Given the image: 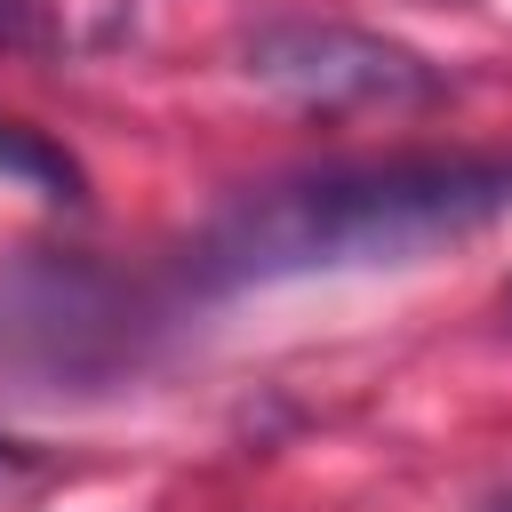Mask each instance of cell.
Here are the masks:
<instances>
[{"mask_svg": "<svg viewBox=\"0 0 512 512\" xmlns=\"http://www.w3.org/2000/svg\"><path fill=\"white\" fill-rule=\"evenodd\" d=\"M504 208H512V160L496 152L344 160L232 200L200 240V272L216 288H248L352 264H416L448 240L488 232Z\"/></svg>", "mask_w": 512, "mask_h": 512, "instance_id": "cell-1", "label": "cell"}, {"mask_svg": "<svg viewBox=\"0 0 512 512\" xmlns=\"http://www.w3.org/2000/svg\"><path fill=\"white\" fill-rule=\"evenodd\" d=\"M240 72L288 104L312 112H360V104H424L440 96V72L360 24H328V16H272L240 40Z\"/></svg>", "mask_w": 512, "mask_h": 512, "instance_id": "cell-2", "label": "cell"}, {"mask_svg": "<svg viewBox=\"0 0 512 512\" xmlns=\"http://www.w3.org/2000/svg\"><path fill=\"white\" fill-rule=\"evenodd\" d=\"M0 176L32 184L40 200H80V160L64 144H48L40 128H16V120H0Z\"/></svg>", "mask_w": 512, "mask_h": 512, "instance_id": "cell-3", "label": "cell"}]
</instances>
